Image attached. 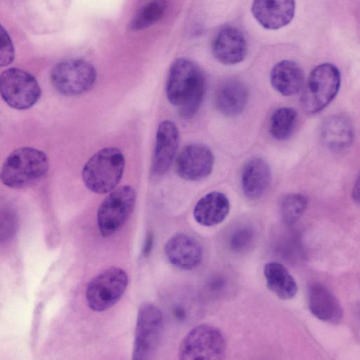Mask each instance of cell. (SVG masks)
<instances>
[{"label": "cell", "mask_w": 360, "mask_h": 360, "mask_svg": "<svg viewBox=\"0 0 360 360\" xmlns=\"http://www.w3.org/2000/svg\"><path fill=\"white\" fill-rule=\"evenodd\" d=\"M248 93L245 86L236 79L226 80L217 87L214 94L217 109L226 116H236L246 106Z\"/></svg>", "instance_id": "obj_20"}, {"label": "cell", "mask_w": 360, "mask_h": 360, "mask_svg": "<svg viewBox=\"0 0 360 360\" xmlns=\"http://www.w3.org/2000/svg\"><path fill=\"white\" fill-rule=\"evenodd\" d=\"M136 199L135 190L127 185L105 198L97 211V225L102 236H110L123 226L134 209Z\"/></svg>", "instance_id": "obj_5"}, {"label": "cell", "mask_w": 360, "mask_h": 360, "mask_svg": "<svg viewBox=\"0 0 360 360\" xmlns=\"http://www.w3.org/2000/svg\"><path fill=\"white\" fill-rule=\"evenodd\" d=\"M264 275L270 291L279 299L293 298L297 292V285L292 276L282 264L270 262L264 267Z\"/></svg>", "instance_id": "obj_22"}, {"label": "cell", "mask_w": 360, "mask_h": 360, "mask_svg": "<svg viewBox=\"0 0 360 360\" xmlns=\"http://www.w3.org/2000/svg\"><path fill=\"white\" fill-rule=\"evenodd\" d=\"M230 210L227 197L219 191L210 192L202 197L193 209L195 221L204 226H212L222 222Z\"/></svg>", "instance_id": "obj_21"}, {"label": "cell", "mask_w": 360, "mask_h": 360, "mask_svg": "<svg viewBox=\"0 0 360 360\" xmlns=\"http://www.w3.org/2000/svg\"><path fill=\"white\" fill-rule=\"evenodd\" d=\"M167 7L166 0H150L134 16L130 22V28L137 31L153 25L162 18Z\"/></svg>", "instance_id": "obj_24"}, {"label": "cell", "mask_w": 360, "mask_h": 360, "mask_svg": "<svg viewBox=\"0 0 360 360\" xmlns=\"http://www.w3.org/2000/svg\"><path fill=\"white\" fill-rule=\"evenodd\" d=\"M165 256L171 264L184 270L196 268L202 258V248L193 237L179 233L172 236L164 248Z\"/></svg>", "instance_id": "obj_15"}, {"label": "cell", "mask_w": 360, "mask_h": 360, "mask_svg": "<svg viewBox=\"0 0 360 360\" xmlns=\"http://www.w3.org/2000/svg\"><path fill=\"white\" fill-rule=\"evenodd\" d=\"M179 143L176 125L170 120H163L158 127L150 167V176L158 179L169 169Z\"/></svg>", "instance_id": "obj_12"}, {"label": "cell", "mask_w": 360, "mask_h": 360, "mask_svg": "<svg viewBox=\"0 0 360 360\" xmlns=\"http://www.w3.org/2000/svg\"><path fill=\"white\" fill-rule=\"evenodd\" d=\"M307 205V198L301 193H291L283 198L280 204L282 221L288 225L296 223Z\"/></svg>", "instance_id": "obj_25"}, {"label": "cell", "mask_w": 360, "mask_h": 360, "mask_svg": "<svg viewBox=\"0 0 360 360\" xmlns=\"http://www.w3.org/2000/svg\"><path fill=\"white\" fill-rule=\"evenodd\" d=\"M352 195H353L354 200H356V202H359V180L358 179L356 182V184L354 186Z\"/></svg>", "instance_id": "obj_29"}, {"label": "cell", "mask_w": 360, "mask_h": 360, "mask_svg": "<svg viewBox=\"0 0 360 360\" xmlns=\"http://www.w3.org/2000/svg\"><path fill=\"white\" fill-rule=\"evenodd\" d=\"M124 164V155L118 148H103L85 163L82 172L84 184L94 193H107L120 181Z\"/></svg>", "instance_id": "obj_3"}, {"label": "cell", "mask_w": 360, "mask_h": 360, "mask_svg": "<svg viewBox=\"0 0 360 360\" xmlns=\"http://www.w3.org/2000/svg\"><path fill=\"white\" fill-rule=\"evenodd\" d=\"M271 179L269 165L260 158H254L244 165L241 174V186L244 195L250 200L262 197Z\"/></svg>", "instance_id": "obj_19"}, {"label": "cell", "mask_w": 360, "mask_h": 360, "mask_svg": "<svg viewBox=\"0 0 360 360\" xmlns=\"http://www.w3.org/2000/svg\"><path fill=\"white\" fill-rule=\"evenodd\" d=\"M49 167L48 157L43 151L32 147L19 148L5 159L0 180L9 188H24L42 178Z\"/></svg>", "instance_id": "obj_2"}, {"label": "cell", "mask_w": 360, "mask_h": 360, "mask_svg": "<svg viewBox=\"0 0 360 360\" xmlns=\"http://www.w3.org/2000/svg\"><path fill=\"white\" fill-rule=\"evenodd\" d=\"M214 57L219 63L233 65L242 62L248 53V45L243 32L232 25L219 29L212 43Z\"/></svg>", "instance_id": "obj_13"}, {"label": "cell", "mask_w": 360, "mask_h": 360, "mask_svg": "<svg viewBox=\"0 0 360 360\" xmlns=\"http://www.w3.org/2000/svg\"><path fill=\"white\" fill-rule=\"evenodd\" d=\"M273 88L285 96L297 94L304 86V73L302 68L292 60L277 63L270 72Z\"/></svg>", "instance_id": "obj_18"}, {"label": "cell", "mask_w": 360, "mask_h": 360, "mask_svg": "<svg viewBox=\"0 0 360 360\" xmlns=\"http://www.w3.org/2000/svg\"><path fill=\"white\" fill-rule=\"evenodd\" d=\"M160 309L150 303L139 309L133 348V359H149L157 349L163 330Z\"/></svg>", "instance_id": "obj_10"}, {"label": "cell", "mask_w": 360, "mask_h": 360, "mask_svg": "<svg viewBox=\"0 0 360 360\" xmlns=\"http://www.w3.org/2000/svg\"><path fill=\"white\" fill-rule=\"evenodd\" d=\"M205 90V76L198 64L182 58L172 63L166 82V95L182 118L190 119L196 114Z\"/></svg>", "instance_id": "obj_1"}, {"label": "cell", "mask_w": 360, "mask_h": 360, "mask_svg": "<svg viewBox=\"0 0 360 360\" xmlns=\"http://www.w3.org/2000/svg\"><path fill=\"white\" fill-rule=\"evenodd\" d=\"M18 229L16 216L11 210H0V244L11 240Z\"/></svg>", "instance_id": "obj_26"}, {"label": "cell", "mask_w": 360, "mask_h": 360, "mask_svg": "<svg viewBox=\"0 0 360 360\" xmlns=\"http://www.w3.org/2000/svg\"><path fill=\"white\" fill-rule=\"evenodd\" d=\"M96 79V71L88 61L69 59L57 63L51 72L55 90L66 96L81 95L89 91Z\"/></svg>", "instance_id": "obj_7"}, {"label": "cell", "mask_w": 360, "mask_h": 360, "mask_svg": "<svg viewBox=\"0 0 360 360\" xmlns=\"http://www.w3.org/2000/svg\"><path fill=\"white\" fill-rule=\"evenodd\" d=\"M297 118V112L292 108L282 107L274 110L269 122L271 136L278 141L288 139L295 129Z\"/></svg>", "instance_id": "obj_23"}, {"label": "cell", "mask_w": 360, "mask_h": 360, "mask_svg": "<svg viewBox=\"0 0 360 360\" xmlns=\"http://www.w3.org/2000/svg\"><path fill=\"white\" fill-rule=\"evenodd\" d=\"M226 340L217 328L200 324L191 329L182 340L179 349L183 360L223 359Z\"/></svg>", "instance_id": "obj_8"}, {"label": "cell", "mask_w": 360, "mask_h": 360, "mask_svg": "<svg viewBox=\"0 0 360 360\" xmlns=\"http://www.w3.org/2000/svg\"><path fill=\"white\" fill-rule=\"evenodd\" d=\"M340 84V72L335 65L326 63L315 67L303 86L300 98L303 110L309 115L321 111L336 96Z\"/></svg>", "instance_id": "obj_4"}, {"label": "cell", "mask_w": 360, "mask_h": 360, "mask_svg": "<svg viewBox=\"0 0 360 360\" xmlns=\"http://www.w3.org/2000/svg\"><path fill=\"white\" fill-rule=\"evenodd\" d=\"M41 91L35 77L20 68H11L0 75V95L15 110H27L40 98Z\"/></svg>", "instance_id": "obj_9"}, {"label": "cell", "mask_w": 360, "mask_h": 360, "mask_svg": "<svg viewBox=\"0 0 360 360\" xmlns=\"http://www.w3.org/2000/svg\"><path fill=\"white\" fill-rule=\"evenodd\" d=\"M251 12L259 24L276 30L288 25L295 13V0H253Z\"/></svg>", "instance_id": "obj_14"}, {"label": "cell", "mask_w": 360, "mask_h": 360, "mask_svg": "<svg viewBox=\"0 0 360 360\" xmlns=\"http://www.w3.org/2000/svg\"><path fill=\"white\" fill-rule=\"evenodd\" d=\"M308 302L311 314L323 321L338 323L343 316L338 299L321 283H316L309 286Z\"/></svg>", "instance_id": "obj_16"}, {"label": "cell", "mask_w": 360, "mask_h": 360, "mask_svg": "<svg viewBox=\"0 0 360 360\" xmlns=\"http://www.w3.org/2000/svg\"><path fill=\"white\" fill-rule=\"evenodd\" d=\"M128 276L119 267L108 268L88 283L86 300L89 307L101 312L114 306L124 295L128 285Z\"/></svg>", "instance_id": "obj_6"}, {"label": "cell", "mask_w": 360, "mask_h": 360, "mask_svg": "<svg viewBox=\"0 0 360 360\" xmlns=\"http://www.w3.org/2000/svg\"><path fill=\"white\" fill-rule=\"evenodd\" d=\"M214 158L211 150L200 143L184 146L175 162L176 174L186 181H199L210 174Z\"/></svg>", "instance_id": "obj_11"}, {"label": "cell", "mask_w": 360, "mask_h": 360, "mask_svg": "<svg viewBox=\"0 0 360 360\" xmlns=\"http://www.w3.org/2000/svg\"><path fill=\"white\" fill-rule=\"evenodd\" d=\"M15 57L12 40L6 30L0 24V67L10 65Z\"/></svg>", "instance_id": "obj_27"}, {"label": "cell", "mask_w": 360, "mask_h": 360, "mask_svg": "<svg viewBox=\"0 0 360 360\" xmlns=\"http://www.w3.org/2000/svg\"><path fill=\"white\" fill-rule=\"evenodd\" d=\"M319 134L321 142L329 150H342L348 148L353 141V125L345 115H331L322 122Z\"/></svg>", "instance_id": "obj_17"}, {"label": "cell", "mask_w": 360, "mask_h": 360, "mask_svg": "<svg viewBox=\"0 0 360 360\" xmlns=\"http://www.w3.org/2000/svg\"><path fill=\"white\" fill-rule=\"evenodd\" d=\"M253 236V231L250 228L243 227L236 230L230 238L231 248L235 251L245 250L252 243Z\"/></svg>", "instance_id": "obj_28"}]
</instances>
